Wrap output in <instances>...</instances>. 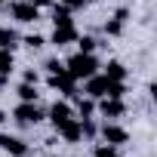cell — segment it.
<instances>
[{"label":"cell","instance_id":"15","mask_svg":"<svg viewBox=\"0 0 157 157\" xmlns=\"http://www.w3.org/2000/svg\"><path fill=\"white\" fill-rule=\"evenodd\" d=\"M13 68H16L13 52H10V49H0V77H10V74H13Z\"/></svg>","mask_w":157,"mask_h":157},{"label":"cell","instance_id":"10","mask_svg":"<svg viewBox=\"0 0 157 157\" xmlns=\"http://www.w3.org/2000/svg\"><path fill=\"white\" fill-rule=\"evenodd\" d=\"M0 148H3L6 154H13V157L28 154V142H22L19 136H0Z\"/></svg>","mask_w":157,"mask_h":157},{"label":"cell","instance_id":"7","mask_svg":"<svg viewBox=\"0 0 157 157\" xmlns=\"http://www.w3.org/2000/svg\"><path fill=\"white\" fill-rule=\"evenodd\" d=\"M105 90H108V77H105V74H93V77H86L83 96H90V99H102Z\"/></svg>","mask_w":157,"mask_h":157},{"label":"cell","instance_id":"24","mask_svg":"<svg viewBox=\"0 0 157 157\" xmlns=\"http://www.w3.org/2000/svg\"><path fill=\"white\" fill-rule=\"evenodd\" d=\"M86 3H90V0H62V6H68L71 13H74V10H83Z\"/></svg>","mask_w":157,"mask_h":157},{"label":"cell","instance_id":"5","mask_svg":"<svg viewBox=\"0 0 157 157\" xmlns=\"http://www.w3.org/2000/svg\"><path fill=\"white\" fill-rule=\"evenodd\" d=\"M102 139H105V145H114V148H117V145H126V142H129V132H126L123 126H117L114 120H108V123L102 126Z\"/></svg>","mask_w":157,"mask_h":157},{"label":"cell","instance_id":"4","mask_svg":"<svg viewBox=\"0 0 157 157\" xmlns=\"http://www.w3.org/2000/svg\"><path fill=\"white\" fill-rule=\"evenodd\" d=\"M10 13H13L16 22H37L40 19V10L31 6L28 0H16V3H10Z\"/></svg>","mask_w":157,"mask_h":157},{"label":"cell","instance_id":"18","mask_svg":"<svg viewBox=\"0 0 157 157\" xmlns=\"http://www.w3.org/2000/svg\"><path fill=\"white\" fill-rule=\"evenodd\" d=\"M105 77H108V80H123V77H126V68H123L120 62H108V65H105Z\"/></svg>","mask_w":157,"mask_h":157},{"label":"cell","instance_id":"14","mask_svg":"<svg viewBox=\"0 0 157 157\" xmlns=\"http://www.w3.org/2000/svg\"><path fill=\"white\" fill-rule=\"evenodd\" d=\"M52 25H56V28L71 25V10H68V6H62V3H59V6H52Z\"/></svg>","mask_w":157,"mask_h":157},{"label":"cell","instance_id":"2","mask_svg":"<svg viewBox=\"0 0 157 157\" xmlns=\"http://www.w3.org/2000/svg\"><path fill=\"white\" fill-rule=\"evenodd\" d=\"M13 117H16L22 126H34V123H40V120H43V114H40L37 102H19V105H16V111H13Z\"/></svg>","mask_w":157,"mask_h":157},{"label":"cell","instance_id":"23","mask_svg":"<svg viewBox=\"0 0 157 157\" xmlns=\"http://www.w3.org/2000/svg\"><path fill=\"white\" fill-rule=\"evenodd\" d=\"M93 157H117V151H114V145H99Z\"/></svg>","mask_w":157,"mask_h":157},{"label":"cell","instance_id":"26","mask_svg":"<svg viewBox=\"0 0 157 157\" xmlns=\"http://www.w3.org/2000/svg\"><path fill=\"white\" fill-rule=\"evenodd\" d=\"M31 6H37V10H43V6H49V0H28Z\"/></svg>","mask_w":157,"mask_h":157},{"label":"cell","instance_id":"1","mask_svg":"<svg viewBox=\"0 0 157 157\" xmlns=\"http://www.w3.org/2000/svg\"><path fill=\"white\" fill-rule=\"evenodd\" d=\"M65 71L74 77V80H86V77H93L99 71V62L93 52H74L68 62H65Z\"/></svg>","mask_w":157,"mask_h":157},{"label":"cell","instance_id":"22","mask_svg":"<svg viewBox=\"0 0 157 157\" xmlns=\"http://www.w3.org/2000/svg\"><path fill=\"white\" fill-rule=\"evenodd\" d=\"M49 74H59V71H65V62H59V59H46V65H43Z\"/></svg>","mask_w":157,"mask_h":157},{"label":"cell","instance_id":"16","mask_svg":"<svg viewBox=\"0 0 157 157\" xmlns=\"http://www.w3.org/2000/svg\"><path fill=\"white\" fill-rule=\"evenodd\" d=\"M93 111H96V99L77 96V114H80V117H93Z\"/></svg>","mask_w":157,"mask_h":157},{"label":"cell","instance_id":"11","mask_svg":"<svg viewBox=\"0 0 157 157\" xmlns=\"http://www.w3.org/2000/svg\"><path fill=\"white\" fill-rule=\"evenodd\" d=\"M56 46H68V43H74L77 40V31H74V25H62V28H56L52 31V37H49Z\"/></svg>","mask_w":157,"mask_h":157},{"label":"cell","instance_id":"28","mask_svg":"<svg viewBox=\"0 0 157 157\" xmlns=\"http://www.w3.org/2000/svg\"><path fill=\"white\" fill-rule=\"evenodd\" d=\"M3 6H6V0H0V10H3Z\"/></svg>","mask_w":157,"mask_h":157},{"label":"cell","instance_id":"3","mask_svg":"<svg viewBox=\"0 0 157 157\" xmlns=\"http://www.w3.org/2000/svg\"><path fill=\"white\" fill-rule=\"evenodd\" d=\"M49 86L59 90L62 96H77V80L68 74V71H59V74H49Z\"/></svg>","mask_w":157,"mask_h":157},{"label":"cell","instance_id":"29","mask_svg":"<svg viewBox=\"0 0 157 157\" xmlns=\"http://www.w3.org/2000/svg\"><path fill=\"white\" fill-rule=\"evenodd\" d=\"M3 83H6V77H0V86H3Z\"/></svg>","mask_w":157,"mask_h":157},{"label":"cell","instance_id":"30","mask_svg":"<svg viewBox=\"0 0 157 157\" xmlns=\"http://www.w3.org/2000/svg\"><path fill=\"white\" fill-rule=\"evenodd\" d=\"M19 157H28V154H19Z\"/></svg>","mask_w":157,"mask_h":157},{"label":"cell","instance_id":"13","mask_svg":"<svg viewBox=\"0 0 157 157\" xmlns=\"http://www.w3.org/2000/svg\"><path fill=\"white\" fill-rule=\"evenodd\" d=\"M16 46H19V34L3 25V28H0V49H10V52H13Z\"/></svg>","mask_w":157,"mask_h":157},{"label":"cell","instance_id":"17","mask_svg":"<svg viewBox=\"0 0 157 157\" xmlns=\"http://www.w3.org/2000/svg\"><path fill=\"white\" fill-rule=\"evenodd\" d=\"M123 96H126L123 80H108V90H105V96H102V99H123Z\"/></svg>","mask_w":157,"mask_h":157},{"label":"cell","instance_id":"6","mask_svg":"<svg viewBox=\"0 0 157 157\" xmlns=\"http://www.w3.org/2000/svg\"><path fill=\"white\" fill-rule=\"evenodd\" d=\"M56 132H59L65 142H71V145H77V142L83 139V132H80V120H74V117H68L65 123H59Z\"/></svg>","mask_w":157,"mask_h":157},{"label":"cell","instance_id":"8","mask_svg":"<svg viewBox=\"0 0 157 157\" xmlns=\"http://www.w3.org/2000/svg\"><path fill=\"white\" fill-rule=\"evenodd\" d=\"M99 111H102V117L117 120V117L126 114V105H123V99H102V102H99Z\"/></svg>","mask_w":157,"mask_h":157},{"label":"cell","instance_id":"27","mask_svg":"<svg viewBox=\"0 0 157 157\" xmlns=\"http://www.w3.org/2000/svg\"><path fill=\"white\" fill-rule=\"evenodd\" d=\"M3 120H6V114H3V111H0V123H3Z\"/></svg>","mask_w":157,"mask_h":157},{"label":"cell","instance_id":"31","mask_svg":"<svg viewBox=\"0 0 157 157\" xmlns=\"http://www.w3.org/2000/svg\"><path fill=\"white\" fill-rule=\"evenodd\" d=\"M46 157H49V154H46Z\"/></svg>","mask_w":157,"mask_h":157},{"label":"cell","instance_id":"21","mask_svg":"<svg viewBox=\"0 0 157 157\" xmlns=\"http://www.w3.org/2000/svg\"><path fill=\"white\" fill-rule=\"evenodd\" d=\"M77 46H80V52H93L96 49V40L93 37H77Z\"/></svg>","mask_w":157,"mask_h":157},{"label":"cell","instance_id":"12","mask_svg":"<svg viewBox=\"0 0 157 157\" xmlns=\"http://www.w3.org/2000/svg\"><path fill=\"white\" fill-rule=\"evenodd\" d=\"M68 117H74V111H71V105H68V102H52V108H49V120H52V126H59V123H65Z\"/></svg>","mask_w":157,"mask_h":157},{"label":"cell","instance_id":"20","mask_svg":"<svg viewBox=\"0 0 157 157\" xmlns=\"http://www.w3.org/2000/svg\"><path fill=\"white\" fill-rule=\"evenodd\" d=\"M22 43H25V46H31V49H40V46H43V43H46V40H43V37H40V34H28V37H25V40H22Z\"/></svg>","mask_w":157,"mask_h":157},{"label":"cell","instance_id":"25","mask_svg":"<svg viewBox=\"0 0 157 157\" xmlns=\"http://www.w3.org/2000/svg\"><path fill=\"white\" fill-rule=\"evenodd\" d=\"M25 83H34L37 86V71H25Z\"/></svg>","mask_w":157,"mask_h":157},{"label":"cell","instance_id":"9","mask_svg":"<svg viewBox=\"0 0 157 157\" xmlns=\"http://www.w3.org/2000/svg\"><path fill=\"white\" fill-rule=\"evenodd\" d=\"M126 19H129V10H117L108 22H105V34L108 37H117V34H123V25H126Z\"/></svg>","mask_w":157,"mask_h":157},{"label":"cell","instance_id":"19","mask_svg":"<svg viewBox=\"0 0 157 157\" xmlns=\"http://www.w3.org/2000/svg\"><path fill=\"white\" fill-rule=\"evenodd\" d=\"M16 93H19L22 102H37V86H34V83H22Z\"/></svg>","mask_w":157,"mask_h":157}]
</instances>
